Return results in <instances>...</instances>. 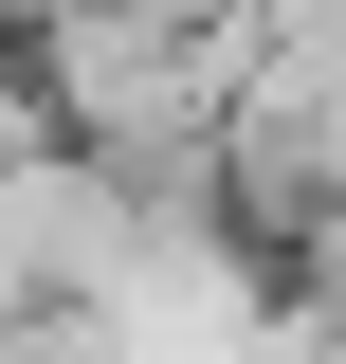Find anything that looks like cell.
I'll list each match as a JSON object with an SVG mask.
<instances>
[{"instance_id": "6da1fadb", "label": "cell", "mask_w": 346, "mask_h": 364, "mask_svg": "<svg viewBox=\"0 0 346 364\" xmlns=\"http://www.w3.org/2000/svg\"><path fill=\"white\" fill-rule=\"evenodd\" d=\"M273 291H292V328H310V346L346 364V182H328V200H310L292 237H273Z\"/></svg>"}, {"instance_id": "7a4b0ae2", "label": "cell", "mask_w": 346, "mask_h": 364, "mask_svg": "<svg viewBox=\"0 0 346 364\" xmlns=\"http://www.w3.org/2000/svg\"><path fill=\"white\" fill-rule=\"evenodd\" d=\"M0 73H19V37H0Z\"/></svg>"}]
</instances>
